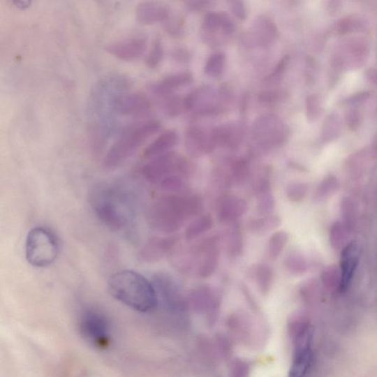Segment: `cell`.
Instances as JSON below:
<instances>
[{
  "label": "cell",
  "mask_w": 377,
  "mask_h": 377,
  "mask_svg": "<svg viewBox=\"0 0 377 377\" xmlns=\"http://www.w3.org/2000/svg\"><path fill=\"white\" fill-rule=\"evenodd\" d=\"M90 205L96 217L113 231L124 230L134 217L131 196L122 186L101 184L93 188Z\"/></svg>",
  "instance_id": "1"
},
{
  "label": "cell",
  "mask_w": 377,
  "mask_h": 377,
  "mask_svg": "<svg viewBox=\"0 0 377 377\" xmlns=\"http://www.w3.org/2000/svg\"><path fill=\"white\" fill-rule=\"evenodd\" d=\"M108 290L118 302L140 313L155 311L158 295L151 281L142 274L129 270L121 271L108 280Z\"/></svg>",
  "instance_id": "2"
},
{
  "label": "cell",
  "mask_w": 377,
  "mask_h": 377,
  "mask_svg": "<svg viewBox=\"0 0 377 377\" xmlns=\"http://www.w3.org/2000/svg\"><path fill=\"white\" fill-rule=\"evenodd\" d=\"M202 207V201L198 196L164 195L151 207L148 221L160 232L175 233L179 231L188 219L198 214Z\"/></svg>",
  "instance_id": "3"
},
{
  "label": "cell",
  "mask_w": 377,
  "mask_h": 377,
  "mask_svg": "<svg viewBox=\"0 0 377 377\" xmlns=\"http://www.w3.org/2000/svg\"><path fill=\"white\" fill-rule=\"evenodd\" d=\"M160 128L158 121L148 120L124 130L104 156L103 168L111 170L123 165Z\"/></svg>",
  "instance_id": "4"
},
{
  "label": "cell",
  "mask_w": 377,
  "mask_h": 377,
  "mask_svg": "<svg viewBox=\"0 0 377 377\" xmlns=\"http://www.w3.org/2000/svg\"><path fill=\"white\" fill-rule=\"evenodd\" d=\"M59 245L57 237L47 228L35 227L27 235L25 258L36 267H45L58 258Z\"/></svg>",
  "instance_id": "5"
},
{
  "label": "cell",
  "mask_w": 377,
  "mask_h": 377,
  "mask_svg": "<svg viewBox=\"0 0 377 377\" xmlns=\"http://www.w3.org/2000/svg\"><path fill=\"white\" fill-rule=\"evenodd\" d=\"M193 171L191 161L176 153L169 152L152 158L143 166L142 174L147 182L158 186L170 177H188Z\"/></svg>",
  "instance_id": "6"
},
{
  "label": "cell",
  "mask_w": 377,
  "mask_h": 377,
  "mask_svg": "<svg viewBox=\"0 0 377 377\" xmlns=\"http://www.w3.org/2000/svg\"><path fill=\"white\" fill-rule=\"evenodd\" d=\"M290 134V128L284 121L274 114H265L258 117L255 120L252 128L253 142L263 150L285 145Z\"/></svg>",
  "instance_id": "7"
},
{
  "label": "cell",
  "mask_w": 377,
  "mask_h": 377,
  "mask_svg": "<svg viewBox=\"0 0 377 377\" xmlns=\"http://www.w3.org/2000/svg\"><path fill=\"white\" fill-rule=\"evenodd\" d=\"M230 98L227 88H222L217 93L209 87H201L188 94L185 102L187 111L200 115H215L226 110Z\"/></svg>",
  "instance_id": "8"
},
{
  "label": "cell",
  "mask_w": 377,
  "mask_h": 377,
  "mask_svg": "<svg viewBox=\"0 0 377 377\" xmlns=\"http://www.w3.org/2000/svg\"><path fill=\"white\" fill-rule=\"evenodd\" d=\"M78 329L83 339L94 348L104 350L112 342L109 320L101 313L89 309L79 320Z\"/></svg>",
  "instance_id": "9"
},
{
  "label": "cell",
  "mask_w": 377,
  "mask_h": 377,
  "mask_svg": "<svg viewBox=\"0 0 377 377\" xmlns=\"http://www.w3.org/2000/svg\"><path fill=\"white\" fill-rule=\"evenodd\" d=\"M313 332L309 325L303 327L295 344L293 361L288 377H305L313 360Z\"/></svg>",
  "instance_id": "10"
},
{
  "label": "cell",
  "mask_w": 377,
  "mask_h": 377,
  "mask_svg": "<svg viewBox=\"0 0 377 377\" xmlns=\"http://www.w3.org/2000/svg\"><path fill=\"white\" fill-rule=\"evenodd\" d=\"M217 144L213 135V129L206 130L203 127L192 126L186 133L185 147L191 156L199 158L212 153Z\"/></svg>",
  "instance_id": "11"
},
{
  "label": "cell",
  "mask_w": 377,
  "mask_h": 377,
  "mask_svg": "<svg viewBox=\"0 0 377 377\" xmlns=\"http://www.w3.org/2000/svg\"><path fill=\"white\" fill-rule=\"evenodd\" d=\"M115 112L124 116L140 117L150 113L151 103L140 92L119 94L113 101Z\"/></svg>",
  "instance_id": "12"
},
{
  "label": "cell",
  "mask_w": 377,
  "mask_h": 377,
  "mask_svg": "<svg viewBox=\"0 0 377 377\" xmlns=\"http://www.w3.org/2000/svg\"><path fill=\"white\" fill-rule=\"evenodd\" d=\"M147 47V38L140 35L126 38L108 45L105 50L117 59L133 61L140 59L145 52Z\"/></svg>",
  "instance_id": "13"
},
{
  "label": "cell",
  "mask_w": 377,
  "mask_h": 377,
  "mask_svg": "<svg viewBox=\"0 0 377 377\" xmlns=\"http://www.w3.org/2000/svg\"><path fill=\"white\" fill-rule=\"evenodd\" d=\"M179 237H154L147 242L140 249L138 258L146 263H155L163 259L177 245Z\"/></svg>",
  "instance_id": "14"
},
{
  "label": "cell",
  "mask_w": 377,
  "mask_h": 377,
  "mask_svg": "<svg viewBox=\"0 0 377 377\" xmlns=\"http://www.w3.org/2000/svg\"><path fill=\"white\" fill-rule=\"evenodd\" d=\"M219 239L217 237H211L198 247L201 254L198 274L202 278L210 277L216 271L220 260Z\"/></svg>",
  "instance_id": "15"
},
{
  "label": "cell",
  "mask_w": 377,
  "mask_h": 377,
  "mask_svg": "<svg viewBox=\"0 0 377 377\" xmlns=\"http://www.w3.org/2000/svg\"><path fill=\"white\" fill-rule=\"evenodd\" d=\"M249 209L247 201L240 197L228 195L223 196L218 206V218L223 223L237 221Z\"/></svg>",
  "instance_id": "16"
},
{
  "label": "cell",
  "mask_w": 377,
  "mask_h": 377,
  "mask_svg": "<svg viewBox=\"0 0 377 377\" xmlns=\"http://www.w3.org/2000/svg\"><path fill=\"white\" fill-rule=\"evenodd\" d=\"M360 260V249L352 242L343 249L341 258V282L339 290L344 293L351 282Z\"/></svg>",
  "instance_id": "17"
},
{
  "label": "cell",
  "mask_w": 377,
  "mask_h": 377,
  "mask_svg": "<svg viewBox=\"0 0 377 377\" xmlns=\"http://www.w3.org/2000/svg\"><path fill=\"white\" fill-rule=\"evenodd\" d=\"M278 36L277 27L270 18L263 16L256 19L250 33L251 43L267 47L276 42Z\"/></svg>",
  "instance_id": "18"
},
{
  "label": "cell",
  "mask_w": 377,
  "mask_h": 377,
  "mask_svg": "<svg viewBox=\"0 0 377 377\" xmlns=\"http://www.w3.org/2000/svg\"><path fill=\"white\" fill-rule=\"evenodd\" d=\"M213 135L217 146L235 149L244 137V128L239 123L226 124L213 128Z\"/></svg>",
  "instance_id": "19"
},
{
  "label": "cell",
  "mask_w": 377,
  "mask_h": 377,
  "mask_svg": "<svg viewBox=\"0 0 377 377\" xmlns=\"http://www.w3.org/2000/svg\"><path fill=\"white\" fill-rule=\"evenodd\" d=\"M168 8L156 2H142L136 9L137 19L142 24H153L166 20L169 17Z\"/></svg>",
  "instance_id": "20"
},
{
  "label": "cell",
  "mask_w": 377,
  "mask_h": 377,
  "mask_svg": "<svg viewBox=\"0 0 377 377\" xmlns=\"http://www.w3.org/2000/svg\"><path fill=\"white\" fill-rule=\"evenodd\" d=\"M203 29L207 34L219 33L228 36L235 32V24L231 17L225 12H211L204 20Z\"/></svg>",
  "instance_id": "21"
},
{
  "label": "cell",
  "mask_w": 377,
  "mask_h": 377,
  "mask_svg": "<svg viewBox=\"0 0 377 377\" xmlns=\"http://www.w3.org/2000/svg\"><path fill=\"white\" fill-rule=\"evenodd\" d=\"M179 142L178 133L172 130L166 131L146 147L143 157L154 158L169 153Z\"/></svg>",
  "instance_id": "22"
},
{
  "label": "cell",
  "mask_w": 377,
  "mask_h": 377,
  "mask_svg": "<svg viewBox=\"0 0 377 377\" xmlns=\"http://www.w3.org/2000/svg\"><path fill=\"white\" fill-rule=\"evenodd\" d=\"M253 277L260 291L263 295L271 290L274 280V274L272 267L267 264L256 265Z\"/></svg>",
  "instance_id": "23"
},
{
  "label": "cell",
  "mask_w": 377,
  "mask_h": 377,
  "mask_svg": "<svg viewBox=\"0 0 377 377\" xmlns=\"http://www.w3.org/2000/svg\"><path fill=\"white\" fill-rule=\"evenodd\" d=\"M193 80V75L188 73L177 74L167 77L163 82L158 84L155 90L158 94H165L172 89L191 84Z\"/></svg>",
  "instance_id": "24"
},
{
  "label": "cell",
  "mask_w": 377,
  "mask_h": 377,
  "mask_svg": "<svg viewBox=\"0 0 377 377\" xmlns=\"http://www.w3.org/2000/svg\"><path fill=\"white\" fill-rule=\"evenodd\" d=\"M213 225V219L210 214L202 215V216L197 218L186 228L185 232L186 240H193L209 231Z\"/></svg>",
  "instance_id": "25"
},
{
  "label": "cell",
  "mask_w": 377,
  "mask_h": 377,
  "mask_svg": "<svg viewBox=\"0 0 377 377\" xmlns=\"http://www.w3.org/2000/svg\"><path fill=\"white\" fill-rule=\"evenodd\" d=\"M342 130V122L339 115H330L322 128L321 138L323 141L331 142L340 136Z\"/></svg>",
  "instance_id": "26"
},
{
  "label": "cell",
  "mask_w": 377,
  "mask_h": 377,
  "mask_svg": "<svg viewBox=\"0 0 377 377\" xmlns=\"http://www.w3.org/2000/svg\"><path fill=\"white\" fill-rule=\"evenodd\" d=\"M281 224V219L274 215H265V216L252 220L249 224V230L253 233H265L273 231Z\"/></svg>",
  "instance_id": "27"
},
{
  "label": "cell",
  "mask_w": 377,
  "mask_h": 377,
  "mask_svg": "<svg viewBox=\"0 0 377 377\" xmlns=\"http://www.w3.org/2000/svg\"><path fill=\"white\" fill-rule=\"evenodd\" d=\"M289 235L285 231H279L274 234L267 242V252L268 257L276 260L287 246Z\"/></svg>",
  "instance_id": "28"
},
{
  "label": "cell",
  "mask_w": 377,
  "mask_h": 377,
  "mask_svg": "<svg viewBox=\"0 0 377 377\" xmlns=\"http://www.w3.org/2000/svg\"><path fill=\"white\" fill-rule=\"evenodd\" d=\"M226 250L231 257L236 258L244 250V238L237 226L233 227L226 238Z\"/></svg>",
  "instance_id": "29"
},
{
  "label": "cell",
  "mask_w": 377,
  "mask_h": 377,
  "mask_svg": "<svg viewBox=\"0 0 377 377\" xmlns=\"http://www.w3.org/2000/svg\"><path fill=\"white\" fill-rule=\"evenodd\" d=\"M285 265L293 274H303L306 272L308 265L304 256L297 251L288 253L285 259Z\"/></svg>",
  "instance_id": "30"
},
{
  "label": "cell",
  "mask_w": 377,
  "mask_h": 377,
  "mask_svg": "<svg viewBox=\"0 0 377 377\" xmlns=\"http://www.w3.org/2000/svg\"><path fill=\"white\" fill-rule=\"evenodd\" d=\"M226 55L224 52H217L212 54L205 66V73L211 77L220 76L225 67Z\"/></svg>",
  "instance_id": "31"
},
{
  "label": "cell",
  "mask_w": 377,
  "mask_h": 377,
  "mask_svg": "<svg viewBox=\"0 0 377 377\" xmlns=\"http://www.w3.org/2000/svg\"><path fill=\"white\" fill-rule=\"evenodd\" d=\"M164 58V47L160 36L156 37L147 58L146 64L150 69H156Z\"/></svg>",
  "instance_id": "32"
},
{
  "label": "cell",
  "mask_w": 377,
  "mask_h": 377,
  "mask_svg": "<svg viewBox=\"0 0 377 377\" xmlns=\"http://www.w3.org/2000/svg\"><path fill=\"white\" fill-rule=\"evenodd\" d=\"M232 179L237 183L246 181L249 174V161L247 158H240L234 161L231 165Z\"/></svg>",
  "instance_id": "33"
},
{
  "label": "cell",
  "mask_w": 377,
  "mask_h": 377,
  "mask_svg": "<svg viewBox=\"0 0 377 377\" xmlns=\"http://www.w3.org/2000/svg\"><path fill=\"white\" fill-rule=\"evenodd\" d=\"M322 282L324 286L330 289L333 290L336 288L340 289L341 282V272L334 266H330L322 273Z\"/></svg>",
  "instance_id": "34"
},
{
  "label": "cell",
  "mask_w": 377,
  "mask_h": 377,
  "mask_svg": "<svg viewBox=\"0 0 377 377\" xmlns=\"http://www.w3.org/2000/svg\"><path fill=\"white\" fill-rule=\"evenodd\" d=\"M165 113L170 117H177L187 111L185 98L172 96L168 98L164 105Z\"/></svg>",
  "instance_id": "35"
},
{
  "label": "cell",
  "mask_w": 377,
  "mask_h": 377,
  "mask_svg": "<svg viewBox=\"0 0 377 377\" xmlns=\"http://www.w3.org/2000/svg\"><path fill=\"white\" fill-rule=\"evenodd\" d=\"M258 196V210L263 215H270L275 208V198L272 190L257 193Z\"/></svg>",
  "instance_id": "36"
},
{
  "label": "cell",
  "mask_w": 377,
  "mask_h": 377,
  "mask_svg": "<svg viewBox=\"0 0 377 377\" xmlns=\"http://www.w3.org/2000/svg\"><path fill=\"white\" fill-rule=\"evenodd\" d=\"M289 59L290 58L288 56L282 57L276 66L273 73L267 76L264 80L265 84L268 85H275L279 83L286 73Z\"/></svg>",
  "instance_id": "37"
},
{
  "label": "cell",
  "mask_w": 377,
  "mask_h": 377,
  "mask_svg": "<svg viewBox=\"0 0 377 377\" xmlns=\"http://www.w3.org/2000/svg\"><path fill=\"white\" fill-rule=\"evenodd\" d=\"M288 98V94L286 90L276 89L261 92L258 100L263 104L271 105L285 101Z\"/></svg>",
  "instance_id": "38"
},
{
  "label": "cell",
  "mask_w": 377,
  "mask_h": 377,
  "mask_svg": "<svg viewBox=\"0 0 377 377\" xmlns=\"http://www.w3.org/2000/svg\"><path fill=\"white\" fill-rule=\"evenodd\" d=\"M322 112V103L319 96L312 94L306 101V114L309 121L316 120Z\"/></svg>",
  "instance_id": "39"
},
{
  "label": "cell",
  "mask_w": 377,
  "mask_h": 377,
  "mask_svg": "<svg viewBox=\"0 0 377 377\" xmlns=\"http://www.w3.org/2000/svg\"><path fill=\"white\" fill-rule=\"evenodd\" d=\"M346 240L345 227L339 222L334 223L330 230V244L335 250L340 249Z\"/></svg>",
  "instance_id": "40"
},
{
  "label": "cell",
  "mask_w": 377,
  "mask_h": 377,
  "mask_svg": "<svg viewBox=\"0 0 377 377\" xmlns=\"http://www.w3.org/2000/svg\"><path fill=\"white\" fill-rule=\"evenodd\" d=\"M365 22L357 17H347L341 20L338 24V31L341 34L360 31L364 27Z\"/></svg>",
  "instance_id": "41"
},
{
  "label": "cell",
  "mask_w": 377,
  "mask_h": 377,
  "mask_svg": "<svg viewBox=\"0 0 377 377\" xmlns=\"http://www.w3.org/2000/svg\"><path fill=\"white\" fill-rule=\"evenodd\" d=\"M339 186L338 180L334 177L331 176L326 178L318 188L316 193V197L318 198H325L329 195H331L337 191Z\"/></svg>",
  "instance_id": "42"
},
{
  "label": "cell",
  "mask_w": 377,
  "mask_h": 377,
  "mask_svg": "<svg viewBox=\"0 0 377 377\" xmlns=\"http://www.w3.org/2000/svg\"><path fill=\"white\" fill-rule=\"evenodd\" d=\"M308 187L304 183H293L287 187L286 195L291 202L301 201L306 196Z\"/></svg>",
  "instance_id": "43"
},
{
  "label": "cell",
  "mask_w": 377,
  "mask_h": 377,
  "mask_svg": "<svg viewBox=\"0 0 377 377\" xmlns=\"http://www.w3.org/2000/svg\"><path fill=\"white\" fill-rule=\"evenodd\" d=\"M346 121L348 128L355 131L357 129L362 122V114L358 110L353 109L347 112Z\"/></svg>",
  "instance_id": "44"
},
{
  "label": "cell",
  "mask_w": 377,
  "mask_h": 377,
  "mask_svg": "<svg viewBox=\"0 0 377 377\" xmlns=\"http://www.w3.org/2000/svg\"><path fill=\"white\" fill-rule=\"evenodd\" d=\"M343 214L346 222V227H352L355 219L354 206L351 200H346L343 202Z\"/></svg>",
  "instance_id": "45"
},
{
  "label": "cell",
  "mask_w": 377,
  "mask_h": 377,
  "mask_svg": "<svg viewBox=\"0 0 377 377\" xmlns=\"http://www.w3.org/2000/svg\"><path fill=\"white\" fill-rule=\"evenodd\" d=\"M230 8L234 15L240 20H245L248 16L247 8L244 2L232 1Z\"/></svg>",
  "instance_id": "46"
},
{
  "label": "cell",
  "mask_w": 377,
  "mask_h": 377,
  "mask_svg": "<svg viewBox=\"0 0 377 377\" xmlns=\"http://www.w3.org/2000/svg\"><path fill=\"white\" fill-rule=\"evenodd\" d=\"M210 3L209 1H190L187 2L186 5L191 10H200L209 7Z\"/></svg>",
  "instance_id": "47"
},
{
  "label": "cell",
  "mask_w": 377,
  "mask_h": 377,
  "mask_svg": "<svg viewBox=\"0 0 377 377\" xmlns=\"http://www.w3.org/2000/svg\"><path fill=\"white\" fill-rule=\"evenodd\" d=\"M369 97V93L364 92V93H360L358 94H356V96H353L351 98H350L347 103L350 104H360L363 102H365Z\"/></svg>",
  "instance_id": "48"
},
{
  "label": "cell",
  "mask_w": 377,
  "mask_h": 377,
  "mask_svg": "<svg viewBox=\"0 0 377 377\" xmlns=\"http://www.w3.org/2000/svg\"><path fill=\"white\" fill-rule=\"evenodd\" d=\"M366 77L371 84L377 86V69L370 68L367 70Z\"/></svg>",
  "instance_id": "49"
},
{
  "label": "cell",
  "mask_w": 377,
  "mask_h": 377,
  "mask_svg": "<svg viewBox=\"0 0 377 377\" xmlns=\"http://www.w3.org/2000/svg\"><path fill=\"white\" fill-rule=\"evenodd\" d=\"M374 146H375L376 149L377 150V136L376 137L375 140H374Z\"/></svg>",
  "instance_id": "50"
}]
</instances>
